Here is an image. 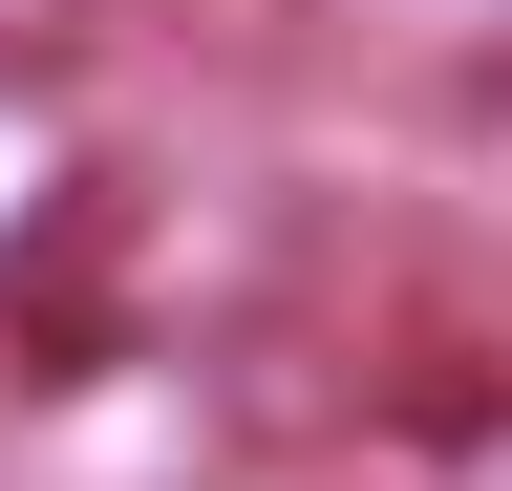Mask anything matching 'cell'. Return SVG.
Segmentation results:
<instances>
[{"label": "cell", "mask_w": 512, "mask_h": 491, "mask_svg": "<svg viewBox=\"0 0 512 491\" xmlns=\"http://www.w3.org/2000/svg\"><path fill=\"white\" fill-rule=\"evenodd\" d=\"M150 22H171L214 86H299L320 43H342V0H150Z\"/></svg>", "instance_id": "1"}, {"label": "cell", "mask_w": 512, "mask_h": 491, "mask_svg": "<svg viewBox=\"0 0 512 491\" xmlns=\"http://www.w3.org/2000/svg\"><path fill=\"white\" fill-rule=\"evenodd\" d=\"M128 0H0V86H86Z\"/></svg>", "instance_id": "2"}]
</instances>
